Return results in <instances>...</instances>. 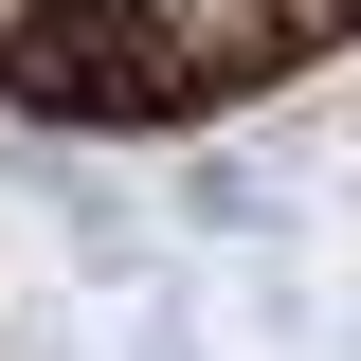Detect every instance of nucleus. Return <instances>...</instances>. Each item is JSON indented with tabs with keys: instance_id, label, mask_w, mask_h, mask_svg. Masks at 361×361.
<instances>
[{
	"instance_id": "3",
	"label": "nucleus",
	"mask_w": 361,
	"mask_h": 361,
	"mask_svg": "<svg viewBox=\"0 0 361 361\" xmlns=\"http://www.w3.org/2000/svg\"><path fill=\"white\" fill-rule=\"evenodd\" d=\"M54 18H127V0H54Z\"/></svg>"
},
{
	"instance_id": "1",
	"label": "nucleus",
	"mask_w": 361,
	"mask_h": 361,
	"mask_svg": "<svg viewBox=\"0 0 361 361\" xmlns=\"http://www.w3.org/2000/svg\"><path fill=\"white\" fill-rule=\"evenodd\" d=\"M127 37L163 54V90L217 127V109H253V90L289 73V0H127Z\"/></svg>"
},
{
	"instance_id": "2",
	"label": "nucleus",
	"mask_w": 361,
	"mask_h": 361,
	"mask_svg": "<svg viewBox=\"0 0 361 361\" xmlns=\"http://www.w3.org/2000/svg\"><path fill=\"white\" fill-rule=\"evenodd\" d=\"M163 217L199 235V253H253V235H289V180H271V145H235V127H180V163H163Z\"/></svg>"
}]
</instances>
